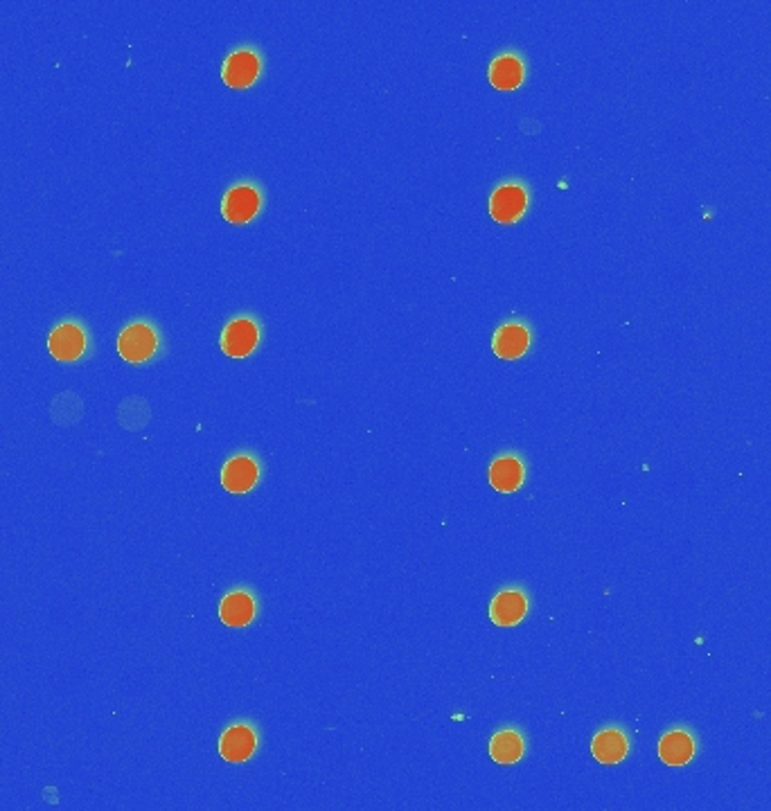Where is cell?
Returning <instances> with one entry per match:
<instances>
[{"label": "cell", "instance_id": "obj_1", "mask_svg": "<svg viewBox=\"0 0 771 811\" xmlns=\"http://www.w3.org/2000/svg\"><path fill=\"white\" fill-rule=\"evenodd\" d=\"M161 350V334L147 320H136L118 336V354L127 363H147Z\"/></svg>", "mask_w": 771, "mask_h": 811}, {"label": "cell", "instance_id": "obj_2", "mask_svg": "<svg viewBox=\"0 0 771 811\" xmlns=\"http://www.w3.org/2000/svg\"><path fill=\"white\" fill-rule=\"evenodd\" d=\"M257 744L260 737L251 721H235L219 737V755L230 764H244L255 755Z\"/></svg>", "mask_w": 771, "mask_h": 811}, {"label": "cell", "instance_id": "obj_3", "mask_svg": "<svg viewBox=\"0 0 771 811\" xmlns=\"http://www.w3.org/2000/svg\"><path fill=\"white\" fill-rule=\"evenodd\" d=\"M48 350L61 363L79 361L88 350V334L82 323L66 320L57 325L48 336Z\"/></svg>", "mask_w": 771, "mask_h": 811}, {"label": "cell", "instance_id": "obj_4", "mask_svg": "<svg viewBox=\"0 0 771 811\" xmlns=\"http://www.w3.org/2000/svg\"><path fill=\"white\" fill-rule=\"evenodd\" d=\"M262 208V194L251 183H239L233 185L226 192L224 201H221V212H224V219L228 224L244 226L248 221H253L257 212Z\"/></svg>", "mask_w": 771, "mask_h": 811}, {"label": "cell", "instance_id": "obj_5", "mask_svg": "<svg viewBox=\"0 0 771 811\" xmlns=\"http://www.w3.org/2000/svg\"><path fill=\"white\" fill-rule=\"evenodd\" d=\"M257 345H260V325L248 316L233 318L221 332V350L230 359H246Z\"/></svg>", "mask_w": 771, "mask_h": 811}, {"label": "cell", "instance_id": "obj_6", "mask_svg": "<svg viewBox=\"0 0 771 811\" xmlns=\"http://www.w3.org/2000/svg\"><path fill=\"white\" fill-rule=\"evenodd\" d=\"M528 208V192L519 183H503L490 199V215L499 224H517Z\"/></svg>", "mask_w": 771, "mask_h": 811}, {"label": "cell", "instance_id": "obj_7", "mask_svg": "<svg viewBox=\"0 0 771 811\" xmlns=\"http://www.w3.org/2000/svg\"><path fill=\"white\" fill-rule=\"evenodd\" d=\"M260 480V462L248 453H237L230 460H226L224 469H221V485L230 494H248Z\"/></svg>", "mask_w": 771, "mask_h": 811}, {"label": "cell", "instance_id": "obj_8", "mask_svg": "<svg viewBox=\"0 0 771 811\" xmlns=\"http://www.w3.org/2000/svg\"><path fill=\"white\" fill-rule=\"evenodd\" d=\"M262 73V61L255 55L253 50L239 48L235 52H230L228 59L224 61V68H221V77H224V84L230 88H248L255 84V79Z\"/></svg>", "mask_w": 771, "mask_h": 811}, {"label": "cell", "instance_id": "obj_9", "mask_svg": "<svg viewBox=\"0 0 771 811\" xmlns=\"http://www.w3.org/2000/svg\"><path fill=\"white\" fill-rule=\"evenodd\" d=\"M257 616L255 595L244 586H237L219 602V620L226 627H248Z\"/></svg>", "mask_w": 771, "mask_h": 811}, {"label": "cell", "instance_id": "obj_10", "mask_svg": "<svg viewBox=\"0 0 771 811\" xmlns=\"http://www.w3.org/2000/svg\"><path fill=\"white\" fill-rule=\"evenodd\" d=\"M528 595L521 588H505L490 604V618L499 627H514L528 616Z\"/></svg>", "mask_w": 771, "mask_h": 811}, {"label": "cell", "instance_id": "obj_11", "mask_svg": "<svg viewBox=\"0 0 771 811\" xmlns=\"http://www.w3.org/2000/svg\"><path fill=\"white\" fill-rule=\"evenodd\" d=\"M530 341H533V334L524 323H505L496 329L492 350L499 359L512 361L528 352Z\"/></svg>", "mask_w": 771, "mask_h": 811}, {"label": "cell", "instance_id": "obj_12", "mask_svg": "<svg viewBox=\"0 0 771 811\" xmlns=\"http://www.w3.org/2000/svg\"><path fill=\"white\" fill-rule=\"evenodd\" d=\"M591 753L600 764H620L629 753V739L620 728H602L593 737Z\"/></svg>", "mask_w": 771, "mask_h": 811}, {"label": "cell", "instance_id": "obj_13", "mask_svg": "<svg viewBox=\"0 0 771 811\" xmlns=\"http://www.w3.org/2000/svg\"><path fill=\"white\" fill-rule=\"evenodd\" d=\"M526 469L514 453H505V456L496 458L490 467V483L501 494H512L524 485Z\"/></svg>", "mask_w": 771, "mask_h": 811}, {"label": "cell", "instance_id": "obj_14", "mask_svg": "<svg viewBox=\"0 0 771 811\" xmlns=\"http://www.w3.org/2000/svg\"><path fill=\"white\" fill-rule=\"evenodd\" d=\"M659 757L668 766H686L695 757V737L681 728L668 730L659 742Z\"/></svg>", "mask_w": 771, "mask_h": 811}, {"label": "cell", "instance_id": "obj_15", "mask_svg": "<svg viewBox=\"0 0 771 811\" xmlns=\"http://www.w3.org/2000/svg\"><path fill=\"white\" fill-rule=\"evenodd\" d=\"M526 753V739L517 728H503L490 739V755L499 764H517Z\"/></svg>", "mask_w": 771, "mask_h": 811}, {"label": "cell", "instance_id": "obj_16", "mask_svg": "<svg viewBox=\"0 0 771 811\" xmlns=\"http://www.w3.org/2000/svg\"><path fill=\"white\" fill-rule=\"evenodd\" d=\"M490 82L499 91H514L524 82V61L517 55H501L492 61Z\"/></svg>", "mask_w": 771, "mask_h": 811}]
</instances>
